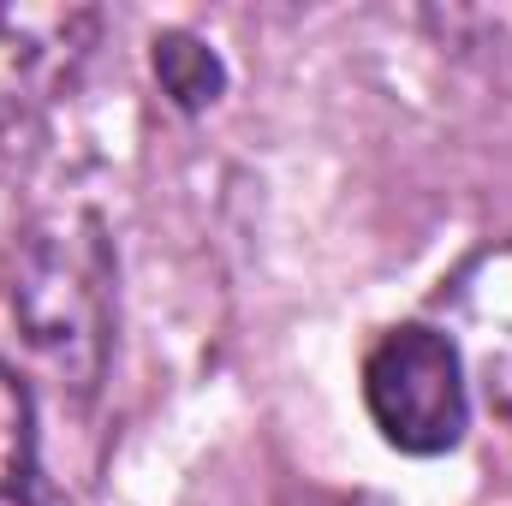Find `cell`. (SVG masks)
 Listing matches in <instances>:
<instances>
[{"label": "cell", "mask_w": 512, "mask_h": 506, "mask_svg": "<svg viewBox=\"0 0 512 506\" xmlns=\"http://www.w3.org/2000/svg\"><path fill=\"white\" fill-rule=\"evenodd\" d=\"M96 48L90 6H0V137L24 131Z\"/></svg>", "instance_id": "obj_3"}, {"label": "cell", "mask_w": 512, "mask_h": 506, "mask_svg": "<svg viewBox=\"0 0 512 506\" xmlns=\"http://www.w3.org/2000/svg\"><path fill=\"white\" fill-rule=\"evenodd\" d=\"M0 506H72L36 471V411L24 381L0 364Z\"/></svg>", "instance_id": "obj_5"}, {"label": "cell", "mask_w": 512, "mask_h": 506, "mask_svg": "<svg viewBox=\"0 0 512 506\" xmlns=\"http://www.w3.org/2000/svg\"><path fill=\"white\" fill-rule=\"evenodd\" d=\"M364 405L399 453H447L465 435L471 387L435 322L387 328L364 358Z\"/></svg>", "instance_id": "obj_2"}, {"label": "cell", "mask_w": 512, "mask_h": 506, "mask_svg": "<svg viewBox=\"0 0 512 506\" xmlns=\"http://www.w3.org/2000/svg\"><path fill=\"white\" fill-rule=\"evenodd\" d=\"M155 78H161V90H167L185 114L209 108V102L227 90V66H221V54H215L209 42H197L191 30H167V36H155Z\"/></svg>", "instance_id": "obj_6"}, {"label": "cell", "mask_w": 512, "mask_h": 506, "mask_svg": "<svg viewBox=\"0 0 512 506\" xmlns=\"http://www.w3.org/2000/svg\"><path fill=\"white\" fill-rule=\"evenodd\" d=\"M435 328L459 352L465 387H477L495 411L512 417V245L471 256L447 280Z\"/></svg>", "instance_id": "obj_4"}, {"label": "cell", "mask_w": 512, "mask_h": 506, "mask_svg": "<svg viewBox=\"0 0 512 506\" xmlns=\"http://www.w3.org/2000/svg\"><path fill=\"white\" fill-rule=\"evenodd\" d=\"M12 316L54 376L90 393L108 364L114 256L90 215H48L12 251Z\"/></svg>", "instance_id": "obj_1"}]
</instances>
